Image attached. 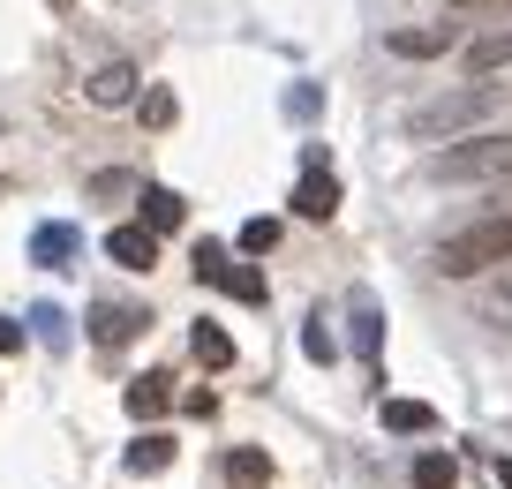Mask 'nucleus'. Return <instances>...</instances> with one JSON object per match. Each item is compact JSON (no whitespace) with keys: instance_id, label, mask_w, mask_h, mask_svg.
Instances as JSON below:
<instances>
[{"instance_id":"obj_14","label":"nucleus","mask_w":512,"mask_h":489,"mask_svg":"<svg viewBox=\"0 0 512 489\" xmlns=\"http://www.w3.org/2000/svg\"><path fill=\"white\" fill-rule=\"evenodd\" d=\"M166 467H174V437L166 429H144L128 444V474H166Z\"/></svg>"},{"instance_id":"obj_12","label":"nucleus","mask_w":512,"mask_h":489,"mask_svg":"<svg viewBox=\"0 0 512 489\" xmlns=\"http://www.w3.org/2000/svg\"><path fill=\"white\" fill-rule=\"evenodd\" d=\"M166 384H174V377H166V369H144V377H136V384H128V414H136V422H151V414H166V399H174V392H166Z\"/></svg>"},{"instance_id":"obj_6","label":"nucleus","mask_w":512,"mask_h":489,"mask_svg":"<svg viewBox=\"0 0 512 489\" xmlns=\"http://www.w3.org/2000/svg\"><path fill=\"white\" fill-rule=\"evenodd\" d=\"M294 211H302V219H332L339 211V181H332V166H302V181H294Z\"/></svg>"},{"instance_id":"obj_15","label":"nucleus","mask_w":512,"mask_h":489,"mask_svg":"<svg viewBox=\"0 0 512 489\" xmlns=\"http://www.w3.org/2000/svg\"><path fill=\"white\" fill-rule=\"evenodd\" d=\"M226 489H272V459L256 452V444L226 452Z\"/></svg>"},{"instance_id":"obj_1","label":"nucleus","mask_w":512,"mask_h":489,"mask_svg":"<svg viewBox=\"0 0 512 489\" xmlns=\"http://www.w3.org/2000/svg\"><path fill=\"white\" fill-rule=\"evenodd\" d=\"M490 113H497V83H467V91H445V98L407 113V136L415 143H467L475 121H490Z\"/></svg>"},{"instance_id":"obj_23","label":"nucleus","mask_w":512,"mask_h":489,"mask_svg":"<svg viewBox=\"0 0 512 489\" xmlns=\"http://www.w3.org/2000/svg\"><path fill=\"white\" fill-rule=\"evenodd\" d=\"M136 106H144V121H151V128H174L181 98H174V91H166V83H159V91H144V98H136Z\"/></svg>"},{"instance_id":"obj_22","label":"nucleus","mask_w":512,"mask_h":489,"mask_svg":"<svg viewBox=\"0 0 512 489\" xmlns=\"http://www.w3.org/2000/svg\"><path fill=\"white\" fill-rule=\"evenodd\" d=\"M482 309H490V316H497V324H512V264H505V271H497V279H490V286H482Z\"/></svg>"},{"instance_id":"obj_5","label":"nucleus","mask_w":512,"mask_h":489,"mask_svg":"<svg viewBox=\"0 0 512 489\" xmlns=\"http://www.w3.org/2000/svg\"><path fill=\"white\" fill-rule=\"evenodd\" d=\"M106 256H113L121 271H151V264H159V234H151L144 219H136V226H113V234H106Z\"/></svg>"},{"instance_id":"obj_3","label":"nucleus","mask_w":512,"mask_h":489,"mask_svg":"<svg viewBox=\"0 0 512 489\" xmlns=\"http://www.w3.org/2000/svg\"><path fill=\"white\" fill-rule=\"evenodd\" d=\"M437 181H505L512 174V136H467V143H445L430 158Z\"/></svg>"},{"instance_id":"obj_18","label":"nucleus","mask_w":512,"mask_h":489,"mask_svg":"<svg viewBox=\"0 0 512 489\" xmlns=\"http://www.w3.org/2000/svg\"><path fill=\"white\" fill-rule=\"evenodd\" d=\"M189 354H196L204 369H226V362H234V339H226L219 324H196V332H189Z\"/></svg>"},{"instance_id":"obj_29","label":"nucleus","mask_w":512,"mask_h":489,"mask_svg":"<svg viewBox=\"0 0 512 489\" xmlns=\"http://www.w3.org/2000/svg\"><path fill=\"white\" fill-rule=\"evenodd\" d=\"M46 8H68V0H46Z\"/></svg>"},{"instance_id":"obj_9","label":"nucleus","mask_w":512,"mask_h":489,"mask_svg":"<svg viewBox=\"0 0 512 489\" xmlns=\"http://www.w3.org/2000/svg\"><path fill=\"white\" fill-rule=\"evenodd\" d=\"M460 61H467V76H497V68H512V23H505V31H482V38H467V53H460Z\"/></svg>"},{"instance_id":"obj_24","label":"nucleus","mask_w":512,"mask_h":489,"mask_svg":"<svg viewBox=\"0 0 512 489\" xmlns=\"http://www.w3.org/2000/svg\"><path fill=\"white\" fill-rule=\"evenodd\" d=\"M241 249H249V256H272L279 249V219H249V226H241Z\"/></svg>"},{"instance_id":"obj_20","label":"nucleus","mask_w":512,"mask_h":489,"mask_svg":"<svg viewBox=\"0 0 512 489\" xmlns=\"http://www.w3.org/2000/svg\"><path fill=\"white\" fill-rule=\"evenodd\" d=\"M31 339H46V347H68V316L53 309V301H38V309H31Z\"/></svg>"},{"instance_id":"obj_7","label":"nucleus","mask_w":512,"mask_h":489,"mask_svg":"<svg viewBox=\"0 0 512 489\" xmlns=\"http://www.w3.org/2000/svg\"><path fill=\"white\" fill-rule=\"evenodd\" d=\"M76 256H83V234H76V226L46 219V226H38V234H31V264H46V271H68V264H76Z\"/></svg>"},{"instance_id":"obj_27","label":"nucleus","mask_w":512,"mask_h":489,"mask_svg":"<svg viewBox=\"0 0 512 489\" xmlns=\"http://www.w3.org/2000/svg\"><path fill=\"white\" fill-rule=\"evenodd\" d=\"M497 482H505V489H512V459H497Z\"/></svg>"},{"instance_id":"obj_10","label":"nucleus","mask_w":512,"mask_h":489,"mask_svg":"<svg viewBox=\"0 0 512 489\" xmlns=\"http://www.w3.org/2000/svg\"><path fill=\"white\" fill-rule=\"evenodd\" d=\"M144 332V309H128V301H98L91 309V339L98 347H121V339Z\"/></svg>"},{"instance_id":"obj_21","label":"nucleus","mask_w":512,"mask_h":489,"mask_svg":"<svg viewBox=\"0 0 512 489\" xmlns=\"http://www.w3.org/2000/svg\"><path fill=\"white\" fill-rule=\"evenodd\" d=\"M302 354H309V362H332V354H339V339H332L324 316H309V324H302Z\"/></svg>"},{"instance_id":"obj_19","label":"nucleus","mask_w":512,"mask_h":489,"mask_svg":"<svg viewBox=\"0 0 512 489\" xmlns=\"http://www.w3.org/2000/svg\"><path fill=\"white\" fill-rule=\"evenodd\" d=\"M415 489H460V459L452 452H422L415 459Z\"/></svg>"},{"instance_id":"obj_13","label":"nucleus","mask_w":512,"mask_h":489,"mask_svg":"<svg viewBox=\"0 0 512 489\" xmlns=\"http://www.w3.org/2000/svg\"><path fill=\"white\" fill-rule=\"evenodd\" d=\"M377 347H384V309H377V294H354V354L377 362Z\"/></svg>"},{"instance_id":"obj_16","label":"nucleus","mask_w":512,"mask_h":489,"mask_svg":"<svg viewBox=\"0 0 512 489\" xmlns=\"http://www.w3.org/2000/svg\"><path fill=\"white\" fill-rule=\"evenodd\" d=\"M136 204H144V226H151V234H174V226L189 219V204H181L174 189H159V181H151V189L136 196Z\"/></svg>"},{"instance_id":"obj_8","label":"nucleus","mask_w":512,"mask_h":489,"mask_svg":"<svg viewBox=\"0 0 512 489\" xmlns=\"http://www.w3.org/2000/svg\"><path fill=\"white\" fill-rule=\"evenodd\" d=\"M136 61H106V68H91V83H83V98H91V106H128V98H136Z\"/></svg>"},{"instance_id":"obj_17","label":"nucleus","mask_w":512,"mask_h":489,"mask_svg":"<svg viewBox=\"0 0 512 489\" xmlns=\"http://www.w3.org/2000/svg\"><path fill=\"white\" fill-rule=\"evenodd\" d=\"M384 429L392 437H422V429H437V414L422 399H384Z\"/></svg>"},{"instance_id":"obj_2","label":"nucleus","mask_w":512,"mask_h":489,"mask_svg":"<svg viewBox=\"0 0 512 489\" xmlns=\"http://www.w3.org/2000/svg\"><path fill=\"white\" fill-rule=\"evenodd\" d=\"M505 264H512V219L505 211L437 241V271H445V279H475V271H505Z\"/></svg>"},{"instance_id":"obj_4","label":"nucleus","mask_w":512,"mask_h":489,"mask_svg":"<svg viewBox=\"0 0 512 489\" xmlns=\"http://www.w3.org/2000/svg\"><path fill=\"white\" fill-rule=\"evenodd\" d=\"M189 264H196V279H204V286H219V294L249 301V309H256L264 294H272V286H264V271H256V264H234V256L219 249V241H196V256H189Z\"/></svg>"},{"instance_id":"obj_28","label":"nucleus","mask_w":512,"mask_h":489,"mask_svg":"<svg viewBox=\"0 0 512 489\" xmlns=\"http://www.w3.org/2000/svg\"><path fill=\"white\" fill-rule=\"evenodd\" d=\"M460 8H497V0H460Z\"/></svg>"},{"instance_id":"obj_11","label":"nucleus","mask_w":512,"mask_h":489,"mask_svg":"<svg viewBox=\"0 0 512 489\" xmlns=\"http://www.w3.org/2000/svg\"><path fill=\"white\" fill-rule=\"evenodd\" d=\"M384 46L400 53V61H437V53L452 46V23H422V31H392Z\"/></svg>"},{"instance_id":"obj_26","label":"nucleus","mask_w":512,"mask_h":489,"mask_svg":"<svg viewBox=\"0 0 512 489\" xmlns=\"http://www.w3.org/2000/svg\"><path fill=\"white\" fill-rule=\"evenodd\" d=\"M23 347V324H16V316H0V354H16Z\"/></svg>"},{"instance_id":"obj_25","label":"nucleus","mask_w":512,"mask_h":489,"mask_svg":"<svg viewBox=\"0 0 512 489\" xmlns=\"http://www.w3.org/2000/svg\"><path fill=\"white\" fill-rule=\"evenodd\" d=\"M317 106H324L317 83H294V91H287V113H294V121H317Z\"/></svg>"}]
</instances>
